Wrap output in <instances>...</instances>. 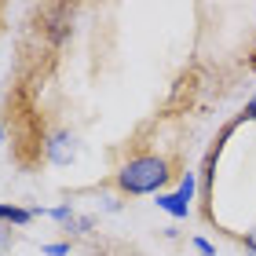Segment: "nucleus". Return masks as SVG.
<instances>
[{"instance_id": "obj_1", "label": "nucleus", "mask_w": 256, "mask_h": 256, "mask_svg": "<svg viewBox=\"0 0 256 256\" xmlns=\"http://www.w3.org/2000/svg\"><path fill=\"white\" fill-rule=\"evenodd\" d=\"M172 161L165 154H132L128 161H121L114 172V187L124 198H158L161 190L172 183Z\"/></svg>"}, {"instance_id": "obj_11", "label": "nucleus", "mask_w": 256, "mask_h": 256, "mask_svg": "<svg viewBox=\"0 0 256 256\" xmlns=\"http://www.w3.org/2000/svg\"><path fill=\"white\" fill-rule=\"evenodd\" d=\"M0 143H4V124H0Z\"/></svg>"}, {"instance_id": "obj_2", "label": "nucleus", "mask_w": 256, "mask_h": 256, "mask_svg": "<svg viewBox=\"0 0 256 256\" xmlns=\"http://www.w3.org/2000/svg\"><path fill=\"white\" fill-rule=\"evenodd\" d=\"M77 136L70 132V128H55V132L44 139V158L52 161V165H59V168H66V165H74L77 161Z\"/></svg>"}, {"instance_id": "obj_7", "label": "nucleus", "mask_w": 256, "mask_h": 256, "mask_svg": "<svg viewBox=\"0 0 256 256\" xmlns=\"http://www.w3.org/2000/svg\"><path fill=\"white\" fill-rule=\"evenodd\" d=\"M44 256H70V242H48V246H40Z\"/></svg>"}, {"instance_id": "obj_10", "label": "nucleus", "mask_w": 256, "mask_h": 256, "mask_svg": "<svg viewBox=\"0 0 256 256\" xmlns=\"http://www.w3.org/2000/svg\"><path fill=\"white\" fill-rule=\"evenodd\" d=\"M8 230H11V227H0V242H8Z\"/></svg>"}, {"instance_id": "obj_9", "label": "nucleus", "mask_w": 256, "mask_h": 256, "mask_svg": "<svg viewBox=\"0 0 256 256\" xmlns=\"http://www.w3.org/2000/svg\"><path fill=\"white\" fill-rule=\"evenodd\" d=\"M242 246H246V252H252V256H256V227L242 234Z\"/></svg>"}, {"instance_id": "obj_4", "label": "nucleus", "mask_w": 256, "mask_h": 256, "mask_svg": "<svg viewBox=\"0 0 256 256\" xmlns=\"http://www.w3.org/2000/svg\"><path fill=\"white\" fill-rule=\"evenodd\" d=\"M154 205L161 208V212H168L172 220H187V216H190V205H183L172 190H161V194L154 198Z\"/></svg>"}, {"instance_id": "obj_5", "label": "nucleus", "mask_w": 256, "mask_h": 256, "mask_svg": "<svg viewBox=\"0 0 256 256\" xmlns=\"http://www.w3.org/2000/svg\"><path fill=\"white\" fill-rule=\"evenodd\" d=\"M172 194H176L183 205H190V208H194V194H198V172H190V168H187V172L180 176V183H176V190H172Z\"/></svg>"}, {"instance_id": "obj_6", "label": "nucleus", "mask_w": 256, "mask_h": 256, "mask_svg": "<svg viewBox=\"0 0 256 256\" xmlns=\"http://www.w3.org/2000/svg\"><path fill=\"white\" fill-rule=\"evenodd\" d=\"M190 246L198 249V256H216V246H212L208 238H202V234H194V238H190Z\"/></svg>"}, {"instance_id": "obj_8", "label": "nucleus", "mask_w": 256, "mask_h": 256, "mask_svg": "<svg viewBox=\"0 0 256 256\" xmlns=\"http://www.w3.org/2000/svg\"><path fill=\"white\" fill-rule=\"evenodd\" d=\"M242 121H256V96H252V99L246 102V110L238 114V124H242Z\"/></svg>"}, {"instance_id": "obj_3", "label": "nucleus", "mask_w": 256, "mask_h": 256, "mask_svg": "<svg viewBox=\"0 0 256 256\" xmlns=\"http://www.w3.org/2000/svg\"><path fill=\"white\" fill-rule=\"evenodd\" d=\"M33 220V208L26 205H15V202H0V227H26Z\"/></svg>"}]
</instances>
